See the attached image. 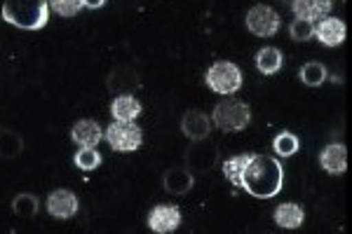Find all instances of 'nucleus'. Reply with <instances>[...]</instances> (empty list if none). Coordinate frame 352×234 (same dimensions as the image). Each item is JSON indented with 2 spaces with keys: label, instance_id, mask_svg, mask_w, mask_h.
Segmentation results:
<instances>
[{
  "label": "nucleus",
  "instance_id": "obj_27",
  "mask_svg": "<svg viewBox=\"0 0 352 234\" xmlns=\"http://www.w3.org/2000/svg\"><path fill=\"white\" fill-rule=\"evenodd\" d=\"M50 8L59 16H76L82 10V0H50Z\"/></svg>",
  "mask_w": 352,
  "mask_h": 234
},
{
  "label": "nucleus",
  "instance_id": "obj_28",
  "mask_svg": "<svg viewBox=\"0 0 352 234\" xmlns=\"http://www.w3.org/2000/svg\"><path fill=\"white\" fill-rule=\"evenodd\" d=\"M106 0H82V8H89V10H99L104 8Z\"/></svg>",
  "mask_w": 352,
  "mask_h": 234
},
{
  "label": "nucleus",
  "instance_id": "obj_14",
  "mask_svg": "<svg viewBox=\"0 0 352 234\" xmlns=\"http://www.w3.org/2000/svg\"><path fill=\"white\" fill-rule=\"evenodd\" d=\"M333 0H294L292 10L296 14V19H324V16L331 12Z\"/></svg>",
  "mask_w": 352,
  "mask_h": 234
},
{
  "label": "nucleus",
  "instance_id": "obj_21",
  "mask_svg": "<svg viewBox=\"0 0 352 234\" xmlns=\"http://www.w3.org/2000/svg\"><path fill=\"white\" fill-rule=\"evenodd\" d=\"M38 197L36 195H28V192H21L12 199V211L19 218H33L38 213Z\"/></svg>",
  "mask_w": 352,
  "mask_h": 234
},
{
  "label": "nucleus",
  "instance_id": "obj_19",
  "mask_svg": "<svg viewBox=\"0 0 352 234\" xmlns=\"http://www.w3.org/2000/svg\"><path fill=\"white\" fill-rule=\"evenodd\" d=\"M282 64H285V56H282V52L277 47H263L258 49L256 54V68L263 75H275L277 71L282 68Z\"/></svg>",
  "mask_w": 352,
  "mask_h": 234
},
{
  "label": "nucleus",
  "instance_id": "obj_26",
  "mask_svg": "<svg viewBox=\"0 0 352 234\" xmlns=\"http://www.w3.org/2000/svg\"><path fill=\"white\" fill-rule=\"evenodd\" d=\"M289 33H292L294 40L305 43V40H310L312 36H315V24L308 19H294L292 26H289Z\"/></svg>",
  "mask_w": 352,
  "mask_h": 234
},
{
  "label": "nucleus",
  "instance_id": "obj_6",
  "mask_svg": "<svg viewBox=\"0 0 352 234\" xmlns=\"http://www.w3.org/2000/svg\"><path fill=\"white\" fill-rule=\"evenodd\" d=\"M247 28L258 38H272L280 31V14L270 5H254L247 12Z\"/></svg>",
  "mask_w": 352,
  "mask_h": 234
},
{
  "label": "nucleus",
  "instance_id": "obj_2",
  "mask_svg": "<svg viewBox=\"0 0 352 234\" xmlns=\"http://www.w3.org/2000/svg\"><path fill=\"white\" fill-rule=\"evenodd\" d=\"M3 19L21 31H41L50 19L47 0H5Z\"/></svg>",
  "mask_w": 352,
  "mask_h": 234
},
{
  "label": "nucleus",
  "instance_id": "obj_17",
  "mask_svg": "<svg viewBox=\"0 0 352 234\" xmlns=\"http://www.w3.org/2000/svg\"><path fill=\"white\" fill-rule=\"evenodd\" d=\"M272 218H275V222L280 227H285V230H298L305 220V213L298 204L289 202V204H280V207L275 209V213H272Z\"/></svg>",
  "mask_w": 352,
  "mask_h": 234
},
{
  "label": "nucleus",
  "instance_id": "obj_3",
  "mask_svg": "<svg viewBox=\"0 0 352 234\" xmlns=\"http://www.w3.org/2000/svg\"><path fill=\"white\" fill-rule=\"evenodd\" d=\"M249 122H252V110H249V106L244 101L223 99L214 108V124L226 134L242 131Z\"/></svg>",
  "mask_w": 352,
  "mask_h": 234
},
{
  "label": "nucleus",
  "instance_id": "obj_25",
  "mask_svg": "<svg viewBox=\"0 0 352 234\" xmlns=\"http://www.w3.org/2000/svg\"><path fill=\"white\" fill-rule=\"evenodd\" d=\"M101 164V155L94 150V148H82V150L76 152V167L82 171H94Z\"/></svg>",
  "mask_w": 352,
  "mask_h": 234
},
{
  "label": "nucleus",
  "instance_id": "obj_12",
  "mask_svg": "<svg viewBox=\"0 0 352 234\" xmlns=\"http://www.w3.org/2000/svg\"><path fill=\"white\" fill-rule=\"evenodd\" d=\"M181 131H184L190 141L207 139L209 131H212V119L200 110H188L184 115V119H181Z\"/></svg>",
  "mask_w": 352,
  "mask_h": 234
},
{
  "label": "nucleus",
  "instance_id": "obj_22",
  "mask_svg": "<svg viewBox=\"0 0 352 234\" xmlns=\"http://www.w3.org/2000/svg\"><path fill=\"white\" fill-rule=\"evenodd\" d=\"M298 139L292 134V131H282V134L275 136V141H272V150L277 152L280 157H292L294 152L298 150Z\"/></svg>",
  "mask_w": 352,
  "mask_h": 234
},
{
  "label": "nucleus",
  "instance_id": "obj_11",
  "mask_svg": "<svg viewBox=\"0 0 352 234\" xmlns=\"http://www.w3.org/2000/svg\"><path fill=\"white\" fill-rule=\"evenodd\" d=\"M71 139L80 148H96L101 143V139H104V129L94 119H80V122L73 124Z\"/></svg>",
  "mask_w": 352,
  "mask_h": 234
},
{
  "label": "nucleus",
  "instance_id": "obj_1",
  "mask_svg": "<svg viewBox=\"0 0 352 234\" xmlns=\"http://www.w3.org/2000/svg\"><path fill=\"white\" fill-rule=\"evenodd\" d=\"M285 171L282 164L270 155H249L240 174V190L256 199H270L282 190Z\"/></svg>",
  "mask_w": 352,
  "mask_h": 234
},
{
  "label": "nucleus",
  "instance_id": "obj_8",
  "mask_svg": "<svg viewBox=\"0 0 352 234\" xmlns=\"http://www.w3.org/2000/svg\"><path fill=\"white\" fill-rule=\"evenodd\" d=\"M181 225V209L174 204H157L148 215V227L157 234H169Z\"/></svg>",
  "mask_w": 352,
  "mask_h": 234
},
{
  "label": "nucleus",
  "instance_id": "obj_18",
  "mask_svg": "<svg viewBox=\"0 0 352 234\" xmlns=\"http://www.w3.org/2000/svg\"><path fill=\"white\" fill-rule=\"evenodd\" d=\"M111 113H113V117L120 119V122H134V119L141 115V104L132 94H122V96H118V99H113Z\"/></svg>",
  "mask_w": 352,
  "mask_h": 234
},
{
  "label": "nucleus",
  "instance_id": "obj_24",
  "mask_svg": "<svg viewBox=\"0 0 352 234\" xmlns=\"http://www.w3.org/2000/svg\"><path fill=\"white\" fill-rule=\"evenodd\" d=\"M247 159H249V155H237V157H230L223 162V176L235 187H240V174H242L244 164H247Z\"/></svg>",
  "mask_w": 352,
  "mask_h": 234
},
{
  "label": "nucleus",
  "instance_id": "obj_13",
  "mask_svg": "<svg viewBox=\"0 0 352 234\" xmlns=\"http://www.w3.org/2000/svg\"><path fill=\"white\" fill-rule=\"evenodd\" d=\"M139 87V75L132 66H118L111 71L109 75V89L116 91V94H132V91Z\"/></svg>",
  "mask_w": 352,
  "mask_h": 234
},
{
  "label": "nucleus",
  "instance_id": "obj_20",
  "mask_svg": "<svg viewBox=\"0 0 352 234\" xmlns=\"http://www.w3.org/2000/svg\"><path fill=\"white\" fill-rule=\"evenodd\" d=\"M24 150V141L16 131H10V129H3L0 131V157L3 159H14L21 155Z\"/></svg>",
  "mask_w": 352,
  "mask_h": 234
},
{
  "label": "nucleus",
  "instance_id": "obj_10",
  "mask_svg": "<svg viewBox=\"0 0 352 234\" xmlns=\"http://www.w3.org/2000/svg\"><path fill=\"white\" fill-rule=\"evenodd\" d=\"M320 164H322V169L331 176L345 174V169H348V150H345V145L343 143L327 145L320 155Z\"/></svg>",
  "mask_w": 352,
  "mask_h": 234
},
{
  "label": "nucleus",
  "instance_id": "obj_4",
  "mask_svg": "<svg viewBox=\"0 0 352 234\" xmlns=\"http://www.w3.org/2000/svg\"><path fill=\"white\" fill-rule=\"evenodd\" d=\"M204 80H207V87L221 96H230L242 87V73L232 61H217L207 71Z\"/></svg>",
  "mask_w": 352,
  "mask_h": 234
},
{
  "label": "nucleus",
  "instance_id": "obj_15",
  "mask_svg": "<svg viewBox=\"0 0 352 234\" xmlns=\"http://www.w3.org/2000/svg\"><path fill=\"white\" fill-rule=\"evenodd\" d=\"M315 36L327 47H338L345 40V24L340 19H333V16H324L320 21V26L315 28Z\"/></svg>",
  "mask_w": 352,
  "mask_h": 234
},
{
  "label": "nucleus",
  "instance_id": "obj_9",
  "mask_svg": "<svg viewBox=\"0 0 352 234\" xmlns=\"http://www.w3.org/2000/svg\"><path fill=\"white\" fill-rule=\"evenodd\" d=\"M47 211L54 218H73L78 213V197L68 190H56L47 197Z\"/></svg>",
  "mask_w": 352,
  "mask_h": 234
},
{
  "label": "nucleus",
  "instance_id": "obj_16",
  "mask_svg": "<svg viewBox=\"0 0 352 234\" xmlns=\"http://www.w3.org/2000/svg\"><path fill=\"white\" fill-rule=\"evenodd\" d=\"M192 183H195V178H192L190 171L184 169V167L169 169L167 174H164V178H162L164 190L172 192V195H186V192H190Z\"/></svg>",
  "mask_w": 352,
  "mask_h": 234
},
{
  "label": "nucleus",
  "instance_id": "obj_7",
  "mask_svg": "<svg viewBox=\"0 0 352 234\" xmlns=\"http://www.w3.org/2000/svg\"><path fill=\"white\" fill-rule=\"evenodd\" d=\"M186 159H188V169L209 171L219 162V145L214 143V141H209V136L207 139H200V141H192Z\"/></svg>",
  "mask_w": 352,
  "mask_h": 234
},
{
  "label": "nucleus",
  "instance_id": "obj_5",
  "mask_svg": "<svg viewBox=\"0 0 352 234\" xmlns=\"http://www.w3.org/2000/svg\"><path fill=\"white\" fill-rule=\"evenodd\" d=\"M104 139L109 141V145L116 152H134L141 145V141H144V131L136 127L134 122H120V119H116L104 131Z\"/></svg>",
  "mask_w": 352,
  "mask_h": 234
},
{
  "label": "nucleus",
  "instance_id": "obj_23",
  "mask_svg": "<svg viewBox=\"0 0 352 234\" xmlns=\"http://www.w3.org/2000/svg\"><path fill=\"white\" fill-rule=\"evenodd\" d=\"M300 80H303L308 87H320L327 80V68L320 64V61H310L300 68Z\"/></svg>",
  "mask_w": 352,
  "mask_h": 234
}]
</instances>
